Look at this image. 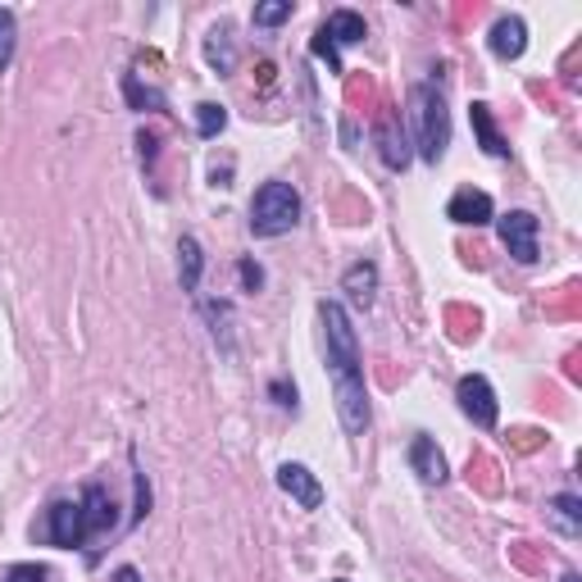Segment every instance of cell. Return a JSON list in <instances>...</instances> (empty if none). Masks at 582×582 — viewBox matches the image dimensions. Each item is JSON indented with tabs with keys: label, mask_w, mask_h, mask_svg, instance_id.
Here are the masks:
<instances>
[{
	"label": "cell",
	"mask_w": 582,
	"mask_h": 582,
	"mask_svg": "<svg viewBox=\"0 0 582 582\" xmlns=\"http://www.w3.org/2000/svg\"><path fill=\"white\" fill-rule=\"evenodd\" d=\"M292 19V0H264V6H255V28H278Z\"/></svg>",
	"instance_id": "20"
},
{
	"label": "cell",
	"mask_w": 582,
	"mask_h": 582,
	"mask_svg": "<svg viewBox=\"0 0 582 582\" xmlns=\"http://www.w3.org/2000/svg\"><path fill=\"white\" fill-rule=\"evenodd\" d=\"M447 219H451V223H460V228H483V223H492V219H496V205H492V196H487V191H477V187H460V191L451 196V205H447Z\"/></svg>",
	"instance_id": "9"
},
{
	"label": "cell",
	"mask_w": 582,
	"mask_h": 582,
	"mask_svg": "<svg viewBox=\"0 0 582 582\" xmlns=\"http://www.w3.org/2000/svg\"><path fill=\"white\" fill-rule=\"evenodd\" d=\"M341 287H347V296L355 300V305H373V292H378V268H373L369 260H360V264H351L347 268V278H341Z\"/></svg>",
	"instance_id": "15"
},
{
	"label": "cell",
	"mask_w": 582,
	"mask_h": 582,
	"mask_svg": "<svg viewBox=\"0 0 582 582\" xmlns=\"http://www.w3.org/2000/svg\"><path fill=\"white\" fill-rule=\"evenodd\" d=\"M237 273H242V283H246L251 292H260V287H264V268H260V264L242 260V264H237Z\"/></svg>",
	"instance_id": "24"
},
{
	"label": "cell",
	"mask_w": 582,
	"mask_h": 582,
	"mask_svg": "<svg viewBox=\"0 0 582 582\" xmlns=\"http://www.w3.org/2000/svg\"><path fill=\"white\" fill-rule=\"evenodd\" d=\"M205 59H210V68H219V74L228 78L232 68H237V51H232V28L219 23L210 37H205Z\"/></svg>",
	"instance_id": "17"
},
{
	"label": "cell",
	"mask_w": 582,
	"mask_h": 582,
	"mask_svg": "<svg viewBox=\"0 0 582 582\" xmlns=\"http://www.w3.org/2000/svg\"><path fill=\"white\" fill-rule=\"evenodd\" d=\"M537 237H541L537 215H528V210H509V215H501V246H505L509 255H515L519 264H537V255H541Z\"/></svg>",
	"instance_id": "5"
},
{
	"label": "cell",
	"mask_w": 582,
	"mask_h": 582,
	"mask_svg": "<svg viewBox=\"0 0 582 582\" xmlns=\"http://www.w3.org/2000/svg\"><path fill=\"white\" fill-rule=\"evenodd\" d=\"M14 37H19L14 14H10V10H0V68H6V64L14 59Z\"/></svg>",
	"instance_id": "21"
},
{
	"label": "cell",
	"mask_w": 582,
	"mask_h": 582,
	"mask_svg": "<svg viewBox=\"0 0 582 582\" xmlns=\"http://www.w3.org/2000/svg\"><path fill=\"white\" fill-rule=\"evenodd\" d=\"M319 323H323V355H328V373L337 387V415L341 428L351 437H360L369 428V392H364V364H360V341H355V323L341 310L337 300L319 305Z\"/></svg>",
	"instance_id": "1"
},
{
	"label": "cell",
	"mask_w": 582,
	"mask_h": 582,
	"mask_svg": "<svg viewBox=\"0 0 582 582\" xmlns=\"http://www.w3.org/2000/svg\"><path fill=\"white\" fill-rule=\"evenodd\" d=\"M223 123H228V110H223V106H215V100L196 106V132H200V136H219Z\"/></svg>",
	"instance_id": "19"
},
{
	"label": "cell",
	"mask_w": 582,
	"mask_h": 582,
	"mask_svg": "<svg viewBox=\"0 0 582 582\" xmlns=\"http://www.w3.org/2000/svg\"><path fill=\"white\" fill-rule=\"evenodd\" d=\"M409 123H415V146L424 155V164H437L451 146V110L447 96H441L432 83L409 87Z\"/></svg>",
	"instance_id": "2"
},
{
	"label": "cell",
	"mask_w": 582,
	"mask_h": 582,
	"mask_svg": "<svg viewBox=\"0 0 582 582\" xmlns=\"http://www.w3.org/2000/svg\"><path fill=\"white\" fill-rule=\"evenodd\" d=\"M455 400H460V409H464V415H469L477 428H483V432H492V428H496L501 405H496V392H492V383L483 378V373H469V378H460Z\"/></svg>",
	"instance_id": "6"
},
{
	"label": "cell",
	"mask_w": 582,
	"mask_h": 582,
	"mask_svg": "<svg viewBox=\"0 0 582 582\" xmlns=\"http://www.w3.org/2000/svg\"><path fill=\"white\" fill-rule=\"evenodd\" d=\"M114 582H142V573H136L132 564H123V569H114Z\"/></svg>",
	"instance_id": "26"
},
{
	"label": "cell",
	"mask_w": 582,
	"mask_h": 582,
	"mask_svg": "<svg viewBox=\"0 0 582 582\" xmlns=\"http://www.w3.org/2000/svg\"><path fill=\"white\" fill-rule=\"evenodd\" d=\"M487 46H492L496 59H519V55L528 51V23H524L519 14L496 19L492 32H487Z\"/></svg>",
	"instance_id": "11"
},
{
	"label": "cell",
	"mask_w": 582,
	"mask_h": 582,
	"mask_svg": "<svg viewBox=\"0 0 582 582\" xmlns=\"http://www.w3.org/2000/svg\"><path fill=\"white\" fill-rule=\"evenodd\" d=\"M78 509H83V532H87V541H96V537H106L110 528H114V496L100 487V483H87L83 487V496H78Z\"/></svg>",
	"instance_id": "8"
},
{
	"label": "cell",
	"mask_w": 582,
	"mask_h": 582,
	"mask_svg": "<svg viewBox=\"0 0 582 582\" xmlns=\"http://www.w3.org/2000/svg\"><path fill=\"white\" fill-rule=\"evenodd\" d=\"M178 268H183V292H196L200 287V268H205V255H200V242L196 237H183L178 242Z\"/></svg>",
	"instance_id": "18"
},
{
	"label": "cell",
	"mask_w": 582,
	"mask_h": 582,
	"mask_svg": "<svg viewBox=\"0 0 582 582\" xmlns=\"http://www.w3.org/2000/svg\"><path fill=\"white\" fill-rule=\"evenodd\" d=\"M273 396H278V405L296 409V387H287V383H273Z\"/></svg>",
	"instance_id": "25"
},
{
	"label": "cell",
	"mask_w": 582,
	"mask_h": 582,
	"mask_svg": "<svg viewBox=\"0 0 582 582\" xmlns=\"http://www.w3.org/2000/svg\"><path fill=\"white\" fill-rule=\"evenodd\" d=\"M123 91H128V100H132V106H155V110H164V96H160V91H151V87L142 91V87H136V78H132V74L123 78Z\"/></svg>",
	"instance_id": "22"
},
{
	"label": "cell",
	"mask_w": 582,
	"mask_h": 582,
	"mask_svg": "<svg viewBox=\"0 0 582 582\" xmlns=\"http://www.w3.org/2000/svg\"><path fill=\"white\" fill-rule=\"evenodd\" d=\"M560 582H578V573H564V578H560Z\"/></svg>",
	"instance_id": "27"
},
{
	"label": "cell",
	"mask_w": 582,
	"mask_h": 582,
	"mask_svg": "<svg viewBox=\"0 0 582 582\" xmlns=\"http://www.w3.org/2000/svg\"><path fill=\"white\" fill-rule=\"evenodd\" d=\"M6 582H46V569L42 564H14L6 573Z\"/></svg>",
	"instance_id": "23"
},
{
	"label": "cell",
	"mask_w": 582,
	"mask_h": 582,
	"mask_svg": "<svg viewBox=\"0 0 582 582\" xmlns=\"http://www.w3.org/2000/svg\"><path fill=\"white\" fill-rule=\"evenodd\" d=\"M46 541L59 546V551H74V546H87V532H83V509L78 501H55L46 509Z\"/></svg>",
	"instance_id": "7"
},
{
	"label": "cell",
	"mask_w": 582,
	"mask_h": 582,
	"mask_svg": "<svg viewBox=\"0 0 582 582\" xmlns=\"http://www.w3.org/2000/svg\"><path fill=\"white\" fill-rule=\"evenodd\" d=\"M300 223V196L292 183H264L251 200V232L255 237H283Z\"/></svg>",
	"instance_id": "3"
},
{
	"label": "cell",
	"mask_w": 582,
	"mask_h": 582,
	"mask_svg": "<svg viewBox=\"0 0 582 582\" xmlns=\"http://www.w3.org/2000/svg\"><path fill=\"white\" fill-rule=\"evenodd\" d=\"M546 515H551V524H556L564 537H578V532H582V505H578L573 492H560V496L546 501Z\"/></svg>",
	"instance_id": "16"
},
{
	"label": "cell",
	"mask_w": 582,
	"mask_h": 582,
	"mask_svg": "<svg viewBox=\"0 0 582 582\" xmlns=\"http://www.w3.org/2000/svg\"><path fill=\"white\" fill-rule=\"evenodd\" d=\"M469 123H473V132H477V146H483L487 155H509V142L501 136V128H496V119H492V106H483V100H473V110H469Z\"/></svg>",
	"instance_id": "14"
},
{
	"label": "cell",
	"mask_w": 582,
	"mask_h": 582,
	"mask_svg": "<svg viewBox=\"0 0 582 582\" xmlns=\"http://www.w3.org/2000/svg\"><path fill=\"white\" fill-rule=\"evenodd\" d=\"M364 19L355 14V10H332L328 19H323V28L315 32V42H310V51L319 55V59H328V68H341V46H355V42H364Z\"/></svg>",
	"instance_id": "4"
},
{
	"label": "cell",
	"mask_w": 582,
	"mask_h": 582,
	"mask_svg": "<svg viewBox=\"0 0 582 582\" xmlns=\"http://www.w3.org/2000/svg\"><path fill=\"white\" fill-rule=\"evenodd\" d=\"M278 487L300 505V509H319L323 505V487H319V477L305 469V464H278Z\"/></svg>",
	"instance_id": "10"
},
{
	"label": "cell",
	"mask_w": 582,
	"mask_h": 582,
	"mask_svg": "<svg viewBox=\"0 0 582 582\" xmlns=\"http://www.w3.org/2000/svg\"><path fill=\"white\" fill-rule=\"evenodd\" d=\"M378 146H383V164L387 168H405L409 164V136H405V128H400L396 114H383V123H378Z\"/></svg>",
	"instance_id": "13"
},
{
	"label": "cell",
	"mask_w": 582,
	"mask_h": 582,
	"mask_svg": "<svg viewBox=\"0 0 582 582\" xmlns=\"http://www.w3.org/2000/svg\"><path fill=\"white\" fill-rule=\"evenodd\" d=\"M409 469H415L419 477H424V483H447V455H441L437 451V441L432 437H415V441H409Z\"/></svg>",
	"instance_id": "12"
}]
</instances>
